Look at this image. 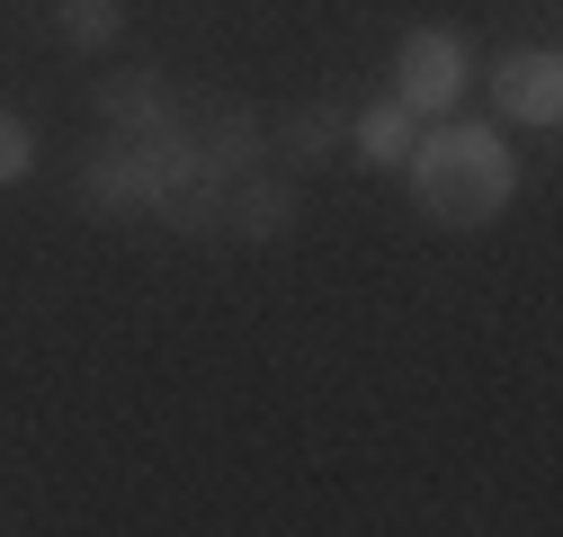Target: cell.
<instances>
[{
    "label": "cell",
    "mask_w": 563,
    "mask_h": 537,
    "mask_svg": "<svg viewBox=\"0 0 563 537\" xmlns=\"http://www.w3.org/2000/svg\"><path fill=\"white\" fill-rule=\"evenodd\" d=\"M27 171H36V134H27L10 108H0V188H19Z\"/></svg>",
    "instance_id": "cell-11"
},
{
    "label": "cell",
    "mask_w": 563,
    "mask_h": 537,
    "mask_svg": "<svg viewBox=\"0 0 563 537\" xmlns=\"http://www.w3.org/2000/svg\"><path fill=\"white\" fill-rule=\"evenodd\" d=\"M188 134H197V153H206L216 179H242V171H260V153H268V125H260V108H242V99L206 108Z\"/></svg>",
    "instance_id": "cell-7"
},
{
    "label": "cell",
    "mask_w": 563,
    "mask_h": 537,
    "mask_svg": "<svg viewBox=\"0 0 563 537\" xmlns=\"http://www.w3.org/2000/svg\"><path fill=\"white\" fill-rule=\"evenodd\" d=\"M394 99H402L411 117H448V108L465 99V45L439 36V28H411L402 54H394Z\"/></svg>",
    "instance_id": "cell-3"
},
{
    "label": "cell",
    "mask_w": 563,
    "mask_h": 537,
    "mask_svg": "<svg viewBox=\"0 0 563 537\" xmlns=\"http://www.w3.org/2000/svg\"><path fill=\"white\" fill-rule=\"evenodd\" d=\"M153 144L144 134H108V144L81 162V207L90 216H153V188H162V153Z\"/></svg>",
    "instance_id": "cell-2"
},
{
    "label": "cell",
    "mask_w": 563,
    "mask_h": 537,
    "mask_svg": "<svg viewBox=\"0 0 563 537\" xmlns=\"http://www.w3.org/2000/svg\"><path fill=\"white\" fill-rule=\"evenodd\" d=\"M296 216H305V197H296V179H268V171H242V179L224 188V233H233V242H251V251H268V242H287V233H296Z\"/></svg>",
    "instance_id": "cell-5"
},
{
    "label": "cell",
    "mask_w": 563,
    "mask_h": 537,
    "mask_svg": "<svg viewBox=\"0 0 563 537\" xmlns=\"http://www.w3.org/2000/svg\"><path fill=\"white\" fill-rule=\"evenodd\" d=\"M54 28H63L73 54H108L117 28H125V10H117V0H54Z\"/></svg>",
    "instance_id": "cell-10"
},
{
    "label": "cell",
    "mask_w": 563,
    "mask_h": 537,
    "mask_svg": "<svg viewBox=\"0 0 563 537\" xmlns=\"http://www.w3.org/2000/svg\"><path fill=\"white\" fill-rule=\"evenodd\" d=\"M492 108L510 125H554L563 117V54L554 45H519L492 63Z\"/></svg>",
    "instance_id": "cell-4"
},
{
    "label": "cell",
    "mask_w": 563,
    "mask_h": 537,
    "mask_svg": "<svg viewBox=\"0 0 563 537\" xmlns=\"http://www.w3.org/2000/svg\"><path fill=\"white\" fill-rule=\"evenodd\" d=\"M277 144H287V162H296V171L331 162V153L349 144V108H331V99H305V108H287V117H277Z\"/></svg>",
    "instance_id": "cell-8"
},
{
    "label": "cell",
    "mask_w": 563,
    "mask_h": 537,
    "mask_svg": "<svg viewBox=\"0 0 563 537\" xmlns=\"http://www.w3.org/2000/svg\"><path fill=\"white\" fill-rule=\"evenodd\" d=\"M99 117H108V134H170L179 125V99H170V81L162 73H108L99 81Z\"/></svg>",
    "instance_id": "cell-6"
},
{
    "label": "cell",
    "mask_w": 563,
    "mask_h": 537,
    "mask_svg": "<svg viewBox=\"0 0 563 537\" xmlns=\"http://www.w3.org/2000/svg\"><path fill=\"white\" fill-rule=\"evenodd\" d=\"M402 179H411V197H420V216H430V224H456V233L492 224V216L519 197V162H510V144H501L492 125H430V134H411Z\"/></svg>",
    "instance_id": "cell-1"
},
{
    "label": "cell",
    "mask_w": 563,
    "mask_h": 537,
    "mask_svg": "<svg viewBox=\"0 0 563 537\" xmlns=\"http://www.w3.org/2000/svg\"><path fill=\"white\" fill-rule=\"evenodd\" d=\"M411 134H420V117H411L402 99H385V108H367V117H349V153H358L367 171H402Z\"/></svg>",
    "instance_id": "cell-9"
}]
</instances>
